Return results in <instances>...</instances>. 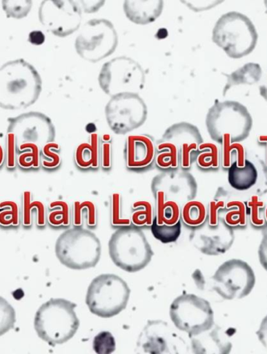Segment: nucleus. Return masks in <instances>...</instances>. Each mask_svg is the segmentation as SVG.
<instances>
[{
	"instance_id": "1",
	"label": "nucleus",
	"mask_w": 267,
	"mask_h": 354,
	"mask_svg": "<svg viewBox=\"0 0 267 354\" xmlns=\"http://www.w3.org/2000/svg\"><path fill=\"white\" fill-rule=\"evenodd\" d=\"M43 80L32 64L25 59L6 62L0 67V108L21 110L37 102Z\"/></svg>"
},
{
	"instance_id": "2",
	"label": "nucleus",
	"mask_w": 267,
	"mask_h": 354,
	"mask_svg": "<svg viewBox=\"0 0 267 354\" xmlns=\"http://www.w3.org/2000/svg\"><path fill=\"white\" fill-rule=\"evenodd\" d=\"M77 304L65 299H50L35 314L34 327L39 337L52 346L72 339L80 326Z\"/></svg>"
},
{
	"instance_id": "3",
	"label": "nucleus",
	"mask_w": 267,
	"mask_h": 354,
	"mask_svg": "<svg viewBox=\"0 0 267 354\" xmlns=\"http://www.w3.org/2000/svg\"><path fill=\"white\" fill-rule=\"evenodd\" d=\"M206 126L212 140L221 145L225 137L240 143L250 135L253 120L245 105L233 100L215 103L208 111Z\"/></svg>"
},
{
	"instance_id": "4",
	"label": "nucleus",
	"mask_w": 267,
	"mask_h": 354,
	"mask_svg": "<svg viewBox=\"0 0 267 354\" xmlns=\"http://www.w3.org/2000/svg\"><path fill=\"white\" fill-rule=\"evenodd\" d=\"M55 252L58 261L65 267L75 270H88L99 263L102 245L91 230L68 228L59 236Z\"/></svg>"
},
{
	"instance_id": "5",
	"label": "nucleus",
	"mask_w": 267,
	"mask_h": 354,
	"mask_svg": "<svg viewBox=\"0 0 267 354\" xmlns=\"http://www.w3.org/2000/svg\"><path fill=\"white\" fill-rule=\"evenodd\" d=\"M108 249L112 263L129 273L146 268L154 255L144 232L134 225L117 228L111 235Z\"/></svg>"
},
{
	"instance_id": "6",
	"label": "nucleus",
	"mask_w": 267,
	"mask_h": 354,
	"mask_svg": "<svg viewBox=\"0 0 267 354\" xmlns=\"http://www.w3.org/2000/svg\"><path fill=\"white\" fill-rule=\"evenodd\" d=\"M212 41L228 57L240 59L256 48L258 33L249 17L233 11L219 17L212 30Z\"/></svg>"
},
{
	"instance_id": "7",
	"label": "nucleus",
	"mask_w": 267,
	"mask_h": 354,
	"mask_svg": "<svg viewBox=\"0 0 267 354\" xmlns=\"http://www.w3.org/2000/svg\"><path fill=\"white\" fill-rule=\"evenodd\" d=\"M128 283L114 274L95 277L89 285L86 303L94 315L110 318L126 310L130 299Z\"/></svg>"
},
{
	"instance_id": "8",
	"label": "nucleus",
	"mask_w": 267,
	"mask_h": 354,
	"mask_svg": "<svg viewBox=\"0 0 267 354\" xmlns=\"http://www.w3.org/2000/svg\"><path fill=\"white\" fill-rule=\"evenodd\" d=\"M170 320L189 337L199 335L215 326V312L209 301L195 294L183 293L170 306Z\"/></svg>"
},
{
	"instance_id": "9",
	"label": "nucleus",
	"mask_w": 267,
	"mask_h": 354,
	"mask_svg": "<svg viewBox=\"0 0 267 354\" xmlns=\"http://www.w3.org/2000/svg\"><path fill=\"white\" fill-rule=\"evenodd\" d=\"M99 82L104 93L112 97L123 93H138L144 88L146 75L137 62L118 57L104 64Z\"/></svg>"
},
{
	"instance_id": "10",
	"label": "nucleus",
	"mask_w": 267,
	"mask_h": 354,
	"mask_svg": "<svg viewBox=\"0 0 267 354\" xmlns=\"http://www.w3.org/2000/svg\"><path fill=\"white\" fill-rule=\"evenodd\" d=\"M212 281V290L224 299H241L253 292L257 277L247 262L231 259L219 266Z\"/></svg>"
},
{
	"instance_id": "11",
	"label": "nucleus",
	"mask_w": 267,
	"mask_h": 354,
	"mask_svg": "<svg viewBox=\"0 0 267 354\" xmlns=\"http://www.w3.org/2000/svg\"><path fill=\"white\" fill-rule=\"evenodd\" d=\"M106 122L112 132L126 134L147 120V105L139 93H123L112 97L106 105Z\"/></svg>"
},
{
	"instance_id": "12",
	"label": "nucleus",
	"mask_w": 267,
	"mask_h": 354,
	"mask_svg": "<svg viewBox=\"0 0 267 354\" xmlns=\"http://www.w3.org/2000/svg\"><path fill=\"white\" fill-rule=\"evenodd\" d=\"M117 43V35L112 24L105 19H95L86 23L76 39L75 48L85 60L98 62L111 55Z\"/></svg>"
},
{
	"instance_id": "13",
	"label": "nucleus",
	"mask_w": 267,
	"mask_h": 354,
	"mask_svg": "<svg viewBox=\"0 0 267 354\" xmlns=\"http://www.w3.org/2000/svg\"><path fill=\"white\" fill-rule=\"evenodd\" d=\"M7 133L14 135L16 149L23 145H35L43 147L55 142L56 129L48 115L39 111H28L8 118Z\"/></svg>"
},
{
	"instance_id": "14",
	"label": "nucleus",
	"mask_w": 267,
	"mask_h": 354,
	"mask_svg": "<svg viewBox=\"0 0 267 354\" xmlns=\"http://www.w3.org/2000/svg\"><path fill=\"white\" fill-rule=\"evenodd\" d=\"M154 197H161L182 206L195 200L198 193L197 180L188 170L181 168L162 171L154 176L151 183Z\"/></svg>"
},
{
	"instance_id": "15",
	"label": "nucleus",
	"mask_w": 267,
	"mask_h": 354,
	"mask_svg": "<svg viewBox=\"0 0 267 354\" xmlns=\"http://www.w3.org/2000/svg\"><path fill=\"white\" fill-rule=\"evenodd\" d=\"M39 19L47 30L58 37H66L78 30L81 8L75 1H43L40 4Z\"/></svg>"
},
{
	"instance_id": "16",
	"label": "nucleus",
	"mask_w": 267,
	"mask_h": 354,
	"mask_svg": "<svg viewBox=\"0 0 267 354\" xmlns=\"http://www.w3.org/2000/svg\"><path fill=\"white\" fill-rule=\"evenodd\" d=\"M189 239L203 254L221 256L233 247L235 234L234 228L228 226L221 216L215 225H211L206 220L203 225L192 229Z\"/></svg>"
},
{
	"instance_id": "17",
	"label": "nucleus",
	"mask_w": 267,
	"mask_h": 354,
	"mask_svg": "<svg viewBox=\"0 0 267 354\" xmlns=\"http://www.w3.org/2000/svg\"><path fill=\"white\" fill-rule=\"evenodd\" d=\"M160 140L169 141L177 147L180 155V168L188 171L197 160L199 146L204 143L198 127L187 122L173 124Z\"/></svg>"
},
{
	"instance_id": "18",
	"label": "nucleus",
	"mask_w": 267,
	"mask_h": 354,
	"mask_svg": "<svg viewBox=\"0 0 267 354\" xmlns=\"http://www.w3.org/2000/svg\"><path fill=\"white\" fill-rule=\"evenodd\" d=\"M156 144L150 135H129L124 146V160L128 169L144 172L155 163Z\"/></svg>"
},
{
	"instance_id": "19",
	"label": "nucleus",
	"mask_w": 267,
	"mask_h": 354,
	"mask_svg": "<svg viewBox=\"0 0 267 354\" xmlns=\"http://www.w3.org/2000/svg\"><path fill=\"white\" fill-rule=\"evenodd\" d=\"M228 330L213 326L207 331L194 336L192 341L195 353H230L233 351V335Z\"/></svg>"
},
{
	"instance_id": "20",
	"label": "nucleus",
	"mask_w": 267,
	"mask_h": 354,
	"mask_svg": "<svg viewBox=\"0 0 267 354\" xmlns=\"http://www.w3.org/2000/svg\"><path fill=\"white\" fill-rule=\"evenodd\" d=\"M100 136L89 135L86 142L81 143L75 151L76 167L83 171L98 170L100 167Z\"/></svg>"
},
{
	"instance_id": "21",
	"label": "nucleus",
	"mask_w": 267,
	"mask_h": 354,
	"mask_svg": "<svg viewBox=\"0 0 267 354\" xmlns=\"http://www.w3.org/2000/svg\"><path fill=\"white\" fill-rule=\"evenodd\" d=\"M163 8V1H126L123 4L128 19L140 25L155 21L161 15Z\"/></svg>"
},
{
	"instance_id": "22",
	"label": "nucleus",
	"mask_w": 267,
	"mask_h": 354,
	"mask_svg": "<svg viewBox=\"0 0 267 354\" xmlns=\"http://www.w3.org/2000/svg\"><path fill=\"white\" fill-rule=\"evenodd\" d=\"M258 177L256 166L248 159L243 165L235 162L228 169L229 185L239 192H246L253 187L257 185Z\"/></svg>"
},
{
	"instance_id": "23",
	"label": "nucleus",
	"mask_w": 267,
	"mask_h": 354,
	"mask_svg": "<svg viewBox=\"0 0 267 354\" xmlns=\"http://www.w3.org/2000/svg\"><path fill=\"white\" fill-rule=\"evenodd\" d=\"M35 215V223L39 228H45L47 224L46 208L43 202L34 199L31 192H25L21 196V225L25 228L32 227Z\"/></svg>"
},
{
	"instance_id": "24",
	"label": "nucleus",
	"mask_w": 267,
	"mask_h": 354,
	"mask_svg": "<svg viewBox=\"0 0 267 354\" xmlns=\"http://www.w3.org/2000/svg\"><path fill=\"white\" fill-rule=\"evenodd\" d=\"M263 72L259 64L248 63L244 66L235 71L233 73L226 75L228 82L224 88V95L230 88L241 85H254L262 77Z\"/></svg>"
},
{
	"instance_id": "25",
	"label": "nucleus",
	"mask_w": 267,
	"mask_h": 354,
	"mask_svg": "<svg viewBox=\"0 0 267 354\" xmlns=\"http://www.w3.org/2000/svg\"><path fill=\"white\" fill-rule=\"evenodd\" d=\"M71 218H72L74 227H83L86 221L88 230L96 229L98 226L97 205L91 201H84V202L76 201L71 209Z\"/></svg>"
},
{
	"instance_id": "26",
	"label": "nucleus",
	"mask_w": 267,
	"mask_h": 354,
	"mask_svg": "<svg viewBox=\"0 0 267 354\" xmlns=\"http://www.w3.org/2000/svg\"><path fill=\"white\" fill-rule=\"evenodd\" d=\"M155 165L161 171L180 168V155L177 147L169 141L159 140L156 145Z\"/></svg>"
},
{
	"instance_id": "27",
	"label": "nucleus",
	"mask_w": 267,
	"mask_h": 354,
	"mask_svg": "<svg viewBox=\"0 0 267 354\" xmlns=\"http://www.w3.org/2000/svg\"><path fill=\"white\" fill-rule=\"evenodd\" d=\"M46 220L52 228L68 229L72 223L70 205L64 201L51 203L46 209Z\"/></svg>"
},
{
	"instance_id": "28",
	"label": "nucleus",
	"mask_w": 267,
	"mask_h": 354,
	"mask_svg": "<svg viewBox=\"0 0 267 354\" xmlns=\"http://www.w3.org/2000/svg\"><path fill=\"white\" fill-rule=\"evenodd\" d=\"M207 218L208 209L199 201H190L182 206L181 221L188 228L194 229L203 225Z\"/></svg>"
},
{
	"instance_id": "29",
	"label": "nucleus",
	"mask_w": 267,
	"mask_h": 354,
	"mask_svg": "<svg viewBox=\"0 0 267 354\" xmlns=\"http://www.w3.org/2000/svg\"><path fill=\"white\" fill-rule=\"evenodd\" d=\"M156 201V212L154 221L158 224L175 225L181 221L180 205L172 201H166L161 197H154Z\"/></svg>"
},
{
	"instance_id": "30",
	"label": "nucleus",
	"mask_w": 267,
	"mask_h": 354,
	"mask_svg": "<svg viewBox=\"0 0 267 354\" xmlns=\"http://www.w3.org/2000/svg\"><path fill=\"white\" fill-rule=\"evenodd\" d=\"M41 147L35 145L17 147V166L23 171L39 170L41 168Z\"/></svg>"
},
{
	"instance_id": "31",
	"label": "nucleus",
	"mask_w": 267,
	"mask_h": 354,
	"mask_svg": "<svg viewBox=\"0 0 267 354\" xmlns=\"http://www.w3.org/2000/svg\"><path fill=\"white\" fill-rule=\"evenodd\" d=\"M223 218L228 226L233 228L246 227L248 223L246 204L237 200H228Z\"/></svg>"
},
{
	"instance_id": "32",
	"label": "nucleus",
	"mask_w": 267,
	"mask_h": 354,
	"mask_svg": "<svg viewBox=\"0 0 267 354\" xmlns=\"http://www.w3.org/2000/svg\"><path fill=\"white\" fill-rule=\"evenodd\" d=\"M199 169L204 171L217 170L221 166V156L218 147L212 143H203L199 146L197 158Z\"/></svg>"
},
{
	"instance_id": "33",
	"label": "nucleus",
	"mask_w": 267,
	"mask_h": 354,
	"mask_svg": "<svg viewBox=\"0 0 267 354\" xmlns=\"http://www.w3.org/2000/svg\"><path fill=\"white\" fill-rule=\"evenodd\" d=\"M221 145H222L221 166L224 170H228L235 162L239 165L245 163L246 159L245 149L240 143H233L229 137H225Z\"/></svg>"
},
{
	"instance_id": "34",
	"label": "nucleus",
	"mask_w": 267,
	"mask_h": 354,
	"mask_svg": "<svg viewBox=\"0 0 267 354\" xmlns=\"http://www.w3.org/2000/svg\"><path fill=\"white\" fill-rule=\"evenodd\" d=\"M152 205L147 201H139L132 205L130 222L140 229L151 227L154 219Z\"/></svg>"
},
{
	"instance_id": "35",
	"label": "nucleus",
	"mask_w": 267,
	"mask_h": 354,
	"mask_svg": "<svg viewBox=\"0 0 267 354\" xmlns=\"http://www.w3.org/2000/svg\"><path fill=\"white\" fill-rule=\"evenodd\" d=\"M21 223V209L14 201L0 203V227L3 228L19 227Z\"/></svg>"
},
{
	"instance_id": "36",
	"label": "nucleus",
	"mask_w": 267,
	"mask_h": 354,
	"mask_svg": "<svg viewBox=\"0 0 267 354\" xmlns=\"http://www.w3.org/2000/svg\"><path fill=\"white\" fill-rule=\"evenodd\" d=\"M61 146L52 142L41 147L40 152L41 167L46 171H55L61 167Z\"/></svg>"
},
{
	"instance_id": "37",
	"label": "nucleus",
	"mask_w": 267,
	"mask_h": 354,
	"mask_svg": "<svg viewBox=\"0 0 267 354\" xmlns=\"http://www.w3.org/2000/svg\"><path fill=\"white\" fill-rule=\"evenodd\" d=\"M154 237L164 244L175 243L180 238L181 234V221L175 225H166V224H158L153 219L150 227Z\"/></svg>"
},
{
	"instance_id": "38",
	"label": "nucleus",
	"mask_w": 267,
	"mask_h": 354,
	"mask_svg": "<svg viewBox=\"0 0 267 354\" xmlns=\"http://www.w3.org/2000/svg\"><path fill=\"white\" fill-rule=\"evenodd\" d=\"M228 200L227 192L223 190L222 188H219L215 198L210 201L209 207H208L207 221L211 225H215L221 219V217L223 216Z\"/></svg>"
},
{
	"instance_id": "39",
	"label": "nucleus",
	"mask_w": 267,
	"mask_h": 354,
	"mask_svg": "<svg viewBox=\"0 0 267 354\" xmlns=\"http://www.w3.org/2000/svg\"><path fill=\"white\" fill-rule=\"evenodd\" d=\"M249 216V221L253 227L262 228L266 225L265 220V203L259 200L258 196H253L246 203Z\"/></svg>"
},
{
	"instance_id": "40",
	"label": "nucleus",
	"mask_w": 267,
	"mask_h": 354,
	"mask_svg": "<svg viewBox=\"0 0 267 354\" xmlns=\"http://www.w3.org/2000/svg\"><path fill=\"white\" fill-rule=\"evenodd\" d=\"M16 311L7 299L0 297V336L13 329L16 324Z\"/></svg>"
},
{
	"instance_id": "41",
	"label": "nucleus",
	"mask_w": 267,
	"mask_h": 354,
	"mask_svg": "<svg viewBox=\"0 0 267 354\" xmlns=\"http://www.w3.org/2000/svg\"><path fill=\"white\" fill-rule=\"evenodd\" d=\"M32 1L26 0V1H9L3 0L2 1L3 10L8 19H21L26 17L30 11L32 10Z\"/></svg>"
},
{
	"instance_id": "42",
	"label": "nucleus",
	"mask_w": 267,
	"mask_h": 354,
	"mask_svg": "<svg viewBox=\"0 0 267 354\" xmlns=\"http://www.w3.org/2000/svg\"><path fill=\"white\" fill-rule=\"evenodd\" d=\"M110 223L114 228L132 225L130 219L122 215V198L120 194L114 193L110 198Z\"/></svg>"
},
{
	"instance_id": "43",
	"label": "nucleus",
	"mask_w": 267,
	"mask_h": 354,
	"mask_svg": "<svg viewBox=\"0 0 267 354\" xmlns=\"http://www.w3.org/2000/svg\"><path fill=\"white\" fill-rule=\"evenodd\" d=\"M92 346L94 351L99 354L114 353L116 351L115 336L108 331L101 332L95 336Z\"/></svg>"
},
{
	"instance_id": "44",
	"label": "nucleus",
	"mask_w": 267,
	"mask_h": 354,
	"mask_svg": "<svg viewBox=\"0 0 267 354\" xmlns=\"http://www.w3.org/2000/svg\"><path fill=\"white\" fill-rule=\"evenodd\" d=\"M100 167L105 171H109L112 166V138L109 134L100 136Z\"/></svg>"
},
{
	"instance_id": "45",
	"label": "nucleus",
	"mask_w": 267,
	"mask_h": 354,
	"mask_svg": "<svg viewBox=\"0 0 267 354\" xmlns=\"http://www.w3.org/2000/svg\"><path fill=\"white\" fill-rule=\"evenodd\" d=\"M6 167L8 170H14L17 166V149L13 134L7 133L6 135Z\"/></svg>"
},
{
	"instance_id": "46",
	"label": "nucleus",
	"mask_w": 267,
	"mask_h": 354,
	"mask_svg": "<svg viewBox=\"0 0 267 354\" xmlns=\"http://www.w3.org/2000/svg\"><path fill=\"white\" fill-rule=\"evenodd\" d=\"M258 256L261 266L267 271V231L264 232L260 241Z\"/></svg>"
},
{
	"instance_id": "47",
	"label": "nucleus",
	"mask_w": 267,
	"mask_h": 354,
	"mask_svg": "<svg viewBox=\"0 0 267 354\" xmlns=\"http://www.w3.org/2000/svg\"><path fill=\"white\" fill-rule=\"evenodd\" d=\"M257 335L259 343L264 346L267 351V315L261 322Z\"/></svg>"
},
{
	"instance_id": "48",
	"label": "nucleus",
	"mask_w": 267,
	"mask_h": 354,
	"mask_svg": "<svg viewBox=\"0 0 267 354\" xmlns=\"http://www.w3.org/2000/svg\"><path fill=\"white\" fill-rule=\"evenodd\" d=\"M46 37L43 32L34 30L29 33L28 41L34 46H41L45 43Z\"/></svg>"
},
{
	"instance_id": "49",
	"label": "nucleus",
	"mask_w": 267,
	"mask_h": 354,
	"mask_svg": "<svg viewBox=\"0 0 267 354\" xmlns=\"http://www.w3.org/2000/svg\"><path fill=\"white\" fill-rule=\"evenodd\" d=\"M259 93L267 102V75L266 79L264 80L263 84L259 86Z\"/></svg>"
},
{
	"instance_id": "50",
	"label": "nucleus",
	"mask_w": 267,
	"mask_h": 354,
	"mask_svg": "<svg viewBox=\"0 0 267 354\" xmlns=\"http://www.w3.org/2000/svg\"><path fill=\"white\" fill-rule=\"evenodd\" d=\"M168 35V32L166 28H160L157 31L156 34V38L158 39H164L167 38Z\"/></svg>"
},
{
	"instance_id": "51",
	"label": "nucleus",
	"mask_w": 267,
	"mask_h": 354,
	"mask_svg": "<svg viewBox=\"0 0 267 354\" xmlns=\"http://www.w3.org/2000/svg\"><path fill=\"white\" fill-rule=\"evenodd\" d=\"M6 163V150L4 147L0 145V169H1Z\"/></svg>"
},
{
	"instance_id": "52",
	"label": "nucleus",
	"mask_w": 267,
	"mask_h": 354,
	"mask_svg": "<svg viewBox=\"0 0 267 354\" xmlns=\"http://www.w3.org/2000/svg\"><path fill=\"white\" fill-rule=\"evenodd\" d=\"M258 142L266 145V165H267V136H260Z\"/></svg>"
},
{
	"instance_id": "53",
	"label": "nucleus",
	"mask_w": 267,
	"mask_h": 354,
	"mask_svg": "<svg viewBox=\"0 0 267 354\" xmlns=\"http://www.w3.org/2000/svg\"><path fill=\"white\" fill-rule=\"evenodd\" d=\"M265 220H266V223H267V205L266 206V209H265Z\"/></svg>"
},
{
	"instance_id": "54",
	"label": "nucleus",
	"mask_w": 267,
	"mask_h": 354,
	"mask_svg": "<svg viewBox=\"0 0 267 354\" xmlns=\"http://www.w3.org/2000/svg\"><path fill=\"white\" fill-rule=\"evenodd\" d=\"M265 7H266V13L267 14V1H264Z\"/></svg>"
}]
</instances>
